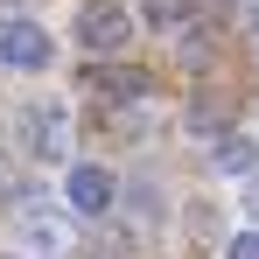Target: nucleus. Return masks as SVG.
<instances>
[{"mask_svg":"<svg viewBox=\"0 0 259 259\" xmlns=\"http://www.w3.org/2000/svg\"><path fill=\"white\" fill-rule=\"evenodd\" d=\"M70 42L84 49V56H119L133 42V7L126 0H84L70 14Z\"/></svg>","mask_w":259,"mask_h":259,"instance_id":"nucleus-1","label":"nucleus"},{"mask_svg":"<svg viewBox=\"0 0 259 259\" xmlns=\"http://www.w3.org/2000/svg\"><path fill=\"white\" fill-rule=\"evenodd\" d=\"M14 133H21V147L35 161H63L70 154V105L63 98H28L14 112Z\"/></svg>","mask_w":259,"mask_h":259,"instance_id":"nucleus-2","label":"nucleus"},{"mask_svg":"<svg viewBox=\"0 0 259 259\" xmlns=\"http://www.w3.org/2000/svg\"><path fill=\"white\" fill-rule=\"evenodd\" d=\"M49 63H56V42H49L42 21L0 14V70H49Z\"/></svg>","mask_w":259,"mask_h":259,"instance_id":"nucleus-3","label":"nucleus"},{"mask_svg":"<svg viewBox=\"0 0 259 259\" xmlns=\"http://www.w3.org/2000/svg\"><path fill=\"white\" fill-rule=\"evenodd\" d=\"M112 196H119V182H112V168H98V161H77V168L63 175V203L77 217H105Z\"/></svg>","mask_w":259,"mask_h":259,"instance_id":"nucleus-4","label":"nucleus"},{"mask_svg":"<svg viewBox=\"0 0 259 259\" xmlns=\"http://www.w3.org/2000/svg\"><path fill=\"white\" fill-rule=\"evenodd\" d=\"M14 238H21V252H35V259H63L70 252V224L56 210H21L14 217Z\"/></svg>","mask_w":259,"mask_h":259,"instance_id":"nucleus-5","label":"nucleus"},{"mask_svg":"<svg viewBox=\"0 0 259 259\" xmlns=\"http://www.w3.org/2000/svg\"><path fill=\"white\" fill-rule=\"evenodd\" d=\"M84 91H98L105 105H140V98L154 91V77H147V70H91Z\"/></svg>","mask_w":259,"mask_h":259,"instance_id":"nucleus-6","label":"nucleus"},{"mask_svg":"<svg viewBox=\"0 0 259 259\" xmlns=\"http://www.w3.org/2000/svg\"><path fill=\"white\" fill-rule=\"evenodd\" d=\"M210 161H217V175H252V161H259V140H245V133H217Z\"/></svg>","mask_w":259,"mask_h":259,"instance_id":"nucleus-7","label":"nucleus"},{"mask_svg":"<svg viewBox=\"0 0 259 259\" xmlns=\"http://www.w3.org/2000/svg\"><path fill=\"white\" fill-rule=\"evenodd\" d=\"M196 7H203V0H140V14H147V28H161V35H168V28H182V21H189Z\"/></svg>","mask_w":259,"mask_h":259,"instance_id":"nucleus-8","label":"nucleus"},{"mask_svg":"<svg viewBox=\"0 0 259 259\" xmlns=\"http://www.w3.org/2000/svg\"><path fill=\"white\" fill-rule=\"evenodd\" d=\"M224 259H259V224H252V231H238V238L224 245Z\"/></svg>","mask_w":259,"mask_h":259,"instance_id":"nucleus-9","label":"nucleus"},{"mask_svg":"<svg viewBox=\"0 0 259 259\" xmlns=\"http://www.w3.org/2000/svg\"><path fill=\"white\" fill-rule=\"evenodd\" d=\"M245 210H252V224H259V175H245Z\"/></svg>","mask_w":259,"mask_h":259,"instance_id":"nucleus-10","label":"nucleus"},{"mask_svg":"<svg viewBox=\"0 0 259 259\" xmlns=\"http://www.w3.org/2000/svg\"><path fill=\"white\" fill-rule=\"evenodd\" d=\"M0 189H7V161H0Z\"/></svg>","mask_w":259,"mask_h":259,"instance_id":"nucleus-11","label":"nucleus"}]
</instances>
